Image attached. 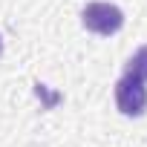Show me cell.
I'll return each instance as SVG.
<instances>
[{
	"label": "cell",
	"instance_id": "1",
	"mask_svg": "<svg viewBox=\"0 0 147 147\" xmlns=\"http://www.w3.org/2000/svg\"><path fill=\"white\" fill-rule=\"evenodd\" d=\"M81 23H84V29L107 38V35H115L124 26V12L118 6H113V3H101V0H95V3H87L84 6Z\"/></svg>",
	"mask_w": 147,
	"mask_h": 147
},
{
	"label": "cell",
	"instance_id": "2",
	"mask_svg": "<svg viewBox=\"0 0 147 147\" xmlns=\"http://www.w3.org/2000/svg\"><path fill=\"white\" fill-rule=\"evenodd\" d=\"M115 107H118L121 115H130V118L144 115V110H147V87H144V81L130 75V72H124L118 78V84H115Z\"/></svg>",
	"mask_w": 147,
	"mask_h": 147
},
{
	"label": "cell",
	"instance_id": "3",
	"mask_svg": "<svg viewBox=\"0 0 147 147\" xmlns=\"http://www.w3.org/2000/svg\"><path fill=\"white\" fill-rule=\"evenodd\" d=\"M124 72H130V75H136V78H141V81H147V46H141V49H136V55L127 61V66H124Z\"/></svg>",
	"mask_w": 147,
	"mask_h": 147
},
{
	"label": "cell",
	"instance_id": "4",
	"mask_svg": "<svg viewBox=\"0 0 147 147\" xmlns=\"http://www.w3.org/2000/svg\"><path fill=\"white\" fill-rule=\"evenodd\" d=\"M0 55H3V38H0Z\"/></svg>",
	"mask_w": 147,
	"mask_h": 147
}]
</instances>
